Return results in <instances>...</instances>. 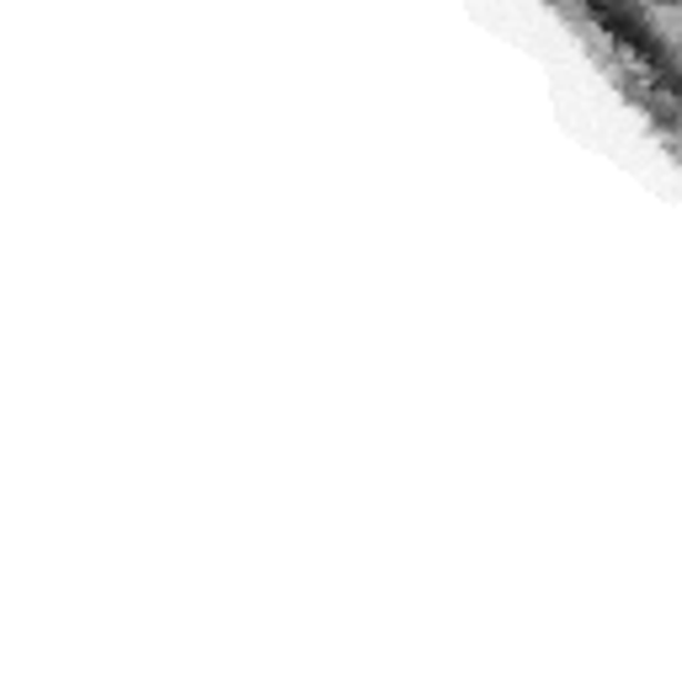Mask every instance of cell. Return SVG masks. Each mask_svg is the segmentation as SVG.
<instances>
[]
</instances>
